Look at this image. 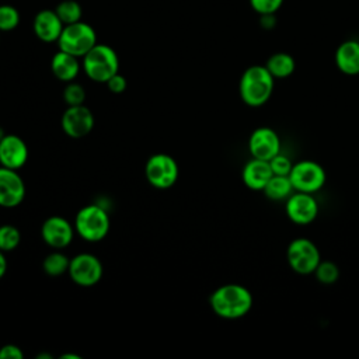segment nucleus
I'll list each match as a JSON object with an SVG mask.
<instances>
[{"label":"nucleus","instance_id":"obj_1","mask_svg":"<svg viewBox=\"0 0 359 359\" xmlns=\"http://www.w3.org/2000/svg\"><path fill=\"white\" fill-rule=\"evenodd\" d=\"M210 307L216 316L226 320L244 317L252 307L251 292L237 283L219 286L210 294Z\"/></svg>","mask_w":359,"mask_h":359},{"label":"nucleus","instance_id":"obj_2","mask_svg":"<svg viewBox=\"0 0 359 359\" xmlns=\"http://www.w3.org/2000/svg\"><path fill=\"white\" fill-rule=\"evenodd\" d=\"M273 84L275 79L265 65L250 66L244 70L240 79V97L248 107H261L269 101Z\"/></svg>","mask_w":359,"mask_h":359},{"label":"nucleus","instance_id":"obj_3","mask_svg":"<svg viewBox=\"0 0 359 359\" xmlns=\"http://www.w3.org/2000/svg\"><path fill=\"white\" fill-rule=\"evenodd\" d=\"M83 67L86 74L97 83H107L119 70L116 52L104 43H95L84 56Z\"/></svg>","mask_w":359,"mask_h":359},{"label":"nucleus","instance_id":"obj_4","mask_svg":"<svg viewBox=\"0 0 359 359\" xmlns=\"http://www.w3.org/2000/svg\"><path fill=\"white\" fill-rule=\"evenodd\" d=\"M74 230L86 241H100L109 231V216L100 205H87L77 212Z\"/></svg>","mask_w":359,"mask_h":359},{"label":"nucleus","instance_id":"obj_5","mask_svg":"<svg viewBox=\"0 0 359 359\" xmlns=\"http://www.w3.org/2000/svg\"><path fill=\"white\" fill-rule=\"evenodd\" d=\"M95 43L97 34L94 28L83 21L65 25L57 39L60 50H65L77 57H83Z\"/></svg>","mask_w":359,"mask_h":359},{"label":"nucleus","instance_id":"obj_6","mask_svg":"<svg viewBox=\"0 0 359 359\" xmlns=\"http://www.w3.org/2000/svg\"><path fill=\"white\" fill-rule=\"evenodd\" d=\"M286 259L292 271L299 275L314 273L321 261L317 245L309 238H294L289 243L286 250Z\"/></svg>","mask_w":359,"mask_h":359},{"label":"nucleus","instance_id":"obj_7","mask_svg":"<svg viewBox=\"0 0 359 359\" xmlns=\"http://www.w3.org/2000/svg\"><path fill=\"white\" fill-rule=\"evenodd\" d=\"M293 191L314 194L320 191L327 180L324 168L311 160H303L292 165L289 172Z\"/></svg>","mask_w":359,"mask_h":359},{"label":"nucleus","instance_id":"obj_8","mask_svg":"<svg viewBox=\"0 0 359 359\" xmlns=\"http://www.w3.org/2000/svg\"><path fill=\"white\" fill-rule=\"evenodd\" d=\"M144 174L150 185L158 189H167L172 187L178 178V164L171 156L157 153L149 157Z\"/></svg>","mask_w":359,"mask_h":359},{"label":"nucleus","instance_id":"obj_9","mask_svg":"<svg viewBox=\"0 0 359 359\" xmlns=\"http://www.w3.org/2000/svg\"><path fill=\"white\" fill-rule=\"evenodd\" d=\"M67 273L79 286H94L102 276V264L95 255L81 252L70 259Z\"/></svg>","mask_w":359,"mask_h":359},{"label":"nucleus","instance_id":"obj_10","mask_svg":"<svg viewBox=\"0 0 359 359\" xmlns=\"http://www.w3.org/2000/svg\"><path fill=\"white\" fill-rule=\"evenodd\" d=\"M94 126V115L84 104L70 105L62 115V129L73 139H80L88 135Z\"/></svg>","mask_w":359,"mask_h":359},{"label":"nucleus","instance_id":"obj_11","mask_svg":"<svg viewBox=\"0 0 359 359\" xmlns=\"http://www.w3.org/2000/svg\"><path fill=\"white\" fill-rule=\"evenodd\" d=\"M287 217L296 224H309L318 215V203L313 194L294 191L286 201L285 206Z\"/></svg>","mask_w":359,"mask_h":359},{"label":"nucleus","instance_id":"obj_12","mask_svg":"<svg viewBox=\"0 0 359 359\" xmlns=\"http://www.w3.org/2000/svg\"><path fill=\"white\" fill-rule=\"evenodd\" d=\"M248 150L254 158L269 161L273 156L280 153V139L272 128H257L250 135Z\"/></svg>","mask_w":359,"mask_h":359},{"label":"nucleus","instance_id":"obj_13","mask_svg":"<svg viewBox=\"0 0 359 359\" xmlns=\"http://www.w3.org/2000/svg\"><path fill=\"white\" fill-rule=\"evenodd\" d=\"M25 196V185L17 170L0 167V206L15 208Z\"/></svg>","mask_w":359,"mask_h":359},{"label":"nucleus","instance_id":"obj_14","mask_svg":"<svg viewBox=\"0 0 359 359\" xmlns=\"http://www.w3.org/2000/svg\"><path fill=\"white\" fill-rule=\"evenodd\" d=\"M41 234L43 241L55 248V250H62L67 247L74 236V229L70 224L69 220H66L62 216H50L48 217L42 227H41Z\"/></svg>","mask_w":359,"mask_h":359},{"label":"nucleus","instance_id":"obj_15","mask_svg":"<svg viewBox=\"0 0 359 359\" xmlns=\"http://www.w3.org/2000/svg\"><path fill=\"white\" fill-rule=\"evenodd\" d=\"M28 160V147L17 135H3L0 139V164L18 170Z\"/></svg>","mask_w":359,"mask_h":359},{"label":"nucleus","instance_id":"obj_16","mask_svg":"<svg viewBox=\"0 0 359 359\" xmlns=\"http://www.w3.org/2000/svg\"><path fill=\"white\" fill-rule=\"evenodd\" d=\"M63 27L55 10H42L34 18V32L43 42H57Z\"/></svg>","mask_w":359,"mask_h":359},{"label":"nucleus","instance_id":"obj_17","mask_svg":"<svg viewBox=\"0 0 359 359\" xmlns=\"http://www.w3.org/2000/svg\"><path fill=\"white\" fill-rule=\"evenodd\" d=\"M273 175L269 161L259 160V158H251L245 163L241 171V178L245 187L254 191H262L266 182Z\"/></svg>","mask_w":359,"mask_h":359},{"label":"nucleus","instance_id":"obj_18","mask_svg":"<svg viewBox=\"0 0 359 359\" xmlns=\"http://www.w3.org/2000/svg\"><path fill=\"white\" fill-rule=\"evenodd\" d=\"M335 65L344 74H359V42L355 39H346L339 43L335 50Z\"/></svg>","mask_w":359,"mask_h":359},{"label":"nucleus","instance_id":"obj_19","mask_svg":"<svg viewBox=\"0 0 359 359\" xmlns=\"http://www.w3.org/2000/svg\"><path fill=\"white\" fill-rule=\"evenodd\" d=\"M50 69L57 80L69 83L77 77L80 65L77 56L59 49V52H56L50 60Z\"/></svg>","mask_w":359,"mask_h":359},{"label":"nucleus","instance_id":"obj_20","mask_svg":"<svg viewBox=\"0 0 359 359\" xmlns=\"http://www.w3.org/2000/svg\"><path fill=\"white\" fill-rule=\"evenodd\" d=\"M265 67L269 70L273 79H286L294 72L296 62L292 55L286 52H276L268 57Z\"/></svg>","mask_w":359,"mask_h":359},{"label":"nucleus","instance_id":"obj_21","mask_svg":"<svg viewBox=\"0 0 359 359\" xmlns=\"http://www.w3.org/2000/svg\"><path fill=\"white\" fill-rule=\"evenodd\" d=\"M262 191L266 198H269L272 201H282V199L290 196L293 187L289 180V175H275L273 174Z\"/></svg>","mask_w":359,"mask_h":359},{"label":"nucleus","instance_id":"obj_22","mask_svg":"<svg viewBox=\"0 0 359 359\" xmlns=\"http://www.w3.org/2000/svg\"><path fill=\"white\" fill-rule=\"evenodd\" d=\"M69 264H70V259L65 254L56 250L45 257L42 262V268L45 273L49 276H60L69 271Z\"/></svg>","mask_w":359,"mask_h":359},{"label":"nucleus","instance_id":"obj_23","mask_svg":"<svg viewBox=\"0 0 359 359\" xmlns=\"http://www.w3.org/2000/svg\"><path fill=\"white\" fill-rule=\"evenodd\" d=\"M55 13L65 25L81 21V7L74 0H65L59 3Z\"/></svg>","mask_w":359,"mask_h":359},{"label":"nucleus","instance_id":"obj_24","mask_svg":"<svg viewBox=\"0 0 359 359\" xmlns=\"http://www.w3.org/2000/svg\"><path fill=\"white\" fill-rule=\"evenodd\" d=\"M316 279L323 285H332L339 278V268L332 261H320L314 269Z\"/></svg>","mask_w":359,"mask_h":359},{"label":"nucleus","instance_id":"obj_25","mask_svg":"<svg viewBox=\"0 0 359 359\" xmlns=\"http://www.w3.org/2000/svg\"><path fill=\"white\" fill-rule=\"evenodd\" d=\"M21 241L20 230L13 224L0 226V250L4 252L13 251Z\"/></svg>","mask_w":359,"mask_h":359},{"label":"nucleus","instance_id":"obj_26","mask_svg":"<svg viewBox=\"0 0 359 359\" xmlns=\"http://www.w3.org/2000/svg\"><path fill=\"white\" fill-rule=\"evenodd\" d=\"M20 24V13L8 4L0 6V31H13Z\"/></svg>","mask_w":359,"mask_h":359},{"label":"nucleus","instance_id":"obj_27","mask_svg":"<svg viewBox=\"0 0 359 359\" xmlns=\"http://www.w3.org/2000/svg\"><path fill=\"white\" fill-rule=\"evenodd\" d=\"M63 98L69 107L70 105H81V104H84V100H86V91L81 84L69 81L67 86L65 87Z\"/></svg>","mask_w":359,"mask_h":359},{"label":"nucleus","instance_id":"obj_28","mask_svg":"<svg viewBox=\"0 0 359 359\" xmlns=\"http://www.w3.org/2000/svg\"><path fill=\"white\" fill-rule=\"evenodd\" d=\"M283 4V0H250V6L259 15L275 14Z\"/></svg>","mask_w":359,"mask_h":359},{"label":"nucleus","instance_id":"obj_29","mask_svg":"<svg viewBox=\"0 0 359 359\" xmlns=\"http://www.w3.org/2000/svg\"><path fill=\"white\" fill-rule=\"evenodd\" d=\"M269 165H271V170L275 175H289L293 164L286 156L278 153L276 156H273L269 160Z\"/></svg>","mask_w":359,"mask_h":359},{"label":"nucleus","instance_id":"obj_30","mask_svg":"<svg viewBox=\"0 0 359 359\" xmlns=\"http://www.w3.org/2000/svg\"><path fill=\"white\" fill-rule=\"evenodd\" d=\"M105 84H107V87L109 88L111 93H114V94H121V93H123L125 88H126V79H125L122 74L116 73V74H114Z\"/></svg>","mask_w":359,"mask_h":359},{"label":"nucleus","instance_id":"obj_31","mask_svg":"<svg viewBox=\"0 0 359 359\" xmlns=\"http://www.w3.org/2000/svg\"><path fill=\"white\" fill-rule=\"evenodd\" d=\"M22 356L21 348L14 344H7L0 348V359H22Z\"/></svg>","mask_w":359,"mask_h":359},{"label":"nucleus","instance_id":"obj_32","mask_svg":"<svg viewBox=\"0 0 359 359\" xmlns=\"http://www.w3.org/2000/svg\"><path fill=\"white\" fill-rule=\"evenodd\" d=\"M6 271H7V259L4 257V251L0 250V279L4 276Z\"/></svg>","mask_w":359,"mask_h":359},{"label":"nucleus","instance_id":"obj_33","mask_svg":"<svg viewBox=\"0 0 359 359\" xmlns=\"http://www.w3.org/2000/svg\"><path fill=\"white\" fill-rule=\"evenodd\" d=\"M60 358H69V359H80V356L79 355H74V353H63V355H60Z\"/></svg>","mask_w":359,"mask_h":359}]
</instances>
